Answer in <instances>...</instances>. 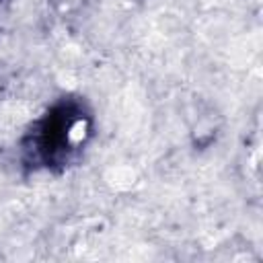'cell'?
<instances>
[{
	"instance_id": "cell-1",
	"label": "cell",
	"mask_w": 263,
	"mask_h": 263,
	"mask_svg": "<svg viewBox=\"0 0 263 263\" xmlns=\"http://www.w3.org/2000/svg\"><path fill=\"white\" fill-rule=\"evenodd\" d=\"M88 134L90 121L82 107L74 103H62L35 125L25 152L31 156L35 166H64L84 144Z\"/></svg>"
},
{
	"instance_id": "cell-2",
	"label": "cell",
	"mask_w": 263,
	"mask_h": 263,
	"mask_svg": "<svg viewBox=\"0 0 263 263\" xmlns=\"http://www.w3.org/2000/svg\"><path fill=\"white\" fill-rule=\"evenodd\" d=\"M2 2H4V0H0V4H2Z\"/></svg>"
}]
</instances>
